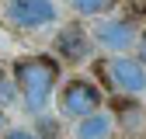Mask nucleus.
<instances>
[{
	"instance_id": "4",
	"label": "nucleus",
	"mask_w": 146,
	"mask_h": 139,
	"mask_svg": "<svg viewBox=\"0 0 146 139\" xmlns=\"http://www.w3.org/2000/svg\"><path fill=\"white\" fill-rule=\"evenodd\" d=\"M7 21L17 28H42L56 21V4L52 0H11L7 4Z\"/></svg>"
},
{
	"instance_id": "7",
	"label": "nucleus",
	"mask_w": 146,
	"mask_h": 139,
	"mask_svg": "<svg viewBox=\"0 0 146 139\" xmlns=\"http://www.w3.org/2000/svg\"><path fill=\"white\" fill-rule=\"evenodd\" d=\"M111 136V118L108 115H87L80 118V125H77V139H108Z\"/></svg>"
},
{
	"instance_id": "8",
	"label": "nucleus",
	"mask_w": 146,
	"mask_h": 139,
	"mask_svg": "<svg viewBox=\"0 0 146 139\" xmlns=\"http://www.w3.org/2000/svg\"><path fill=\"white\" fill-rule=\"evenodd\" d=\"M111 4H115V0H70V7L80 11V14H104Z\"/></svg>"
},
{
	"instance_id": "10",
	"label": "nucleus",
	"mask_w": 146,
	"mask_h": 139,
	"mask_svg": "<svg viewBox=\"0 0 146 139\" xmlns=\"http://www.w3.org/2000/svg\"><path fill=\"white\" fill-rule=\"evenodd\" d=\"M11 97H14V91H11V83H7L4 77H0V104H7Z\"/></svg>"
},
{
	"instance_id": "1",
	"label": "nucleus",
	"mask_w": 146,
	"mask_h": 139,
	"mask_svg": "<svg viewBox=\"0 0 146 139\" xmlns=\"http://www.w3.org/2000/svg\"><path fill=\"white\" fill-rule=\"evenodd\" d=\"M14 80L25 97V108L31 115H42L45 101L52 97V87L59 80V63L52 56H25L14 63Z\"/></svg>"
},
{
	"instance_id": "5",
	"label": "nucleus",
	"mask_w": 146,
	"mask_h": 139,
	"mask_svg": "<svg viewBox=\"0 0 146 139\" xmlns=\"http://www.w3.org/2000/svg\"><path fill=\"white\" fill-rule=\"evenodd\" d=\"M98 42L104 49H111V52H122V49H129L136 42V24L132 21H125V17H108V21L98 24Z\"/></svg>"
},
{
	"instance_id": "12",
	"label": "nucleus",
	"mask_w": 146,
	"mask_h": 139,
	"mask_svg": "<svg viewBox=\"0 0 146 139\" xmlns=\"http://www.w3.org/2000/svg\"><path fill=\"white\" fill-rule=\"evenodd\" d=\"M42 132L45 136H56V122H42Z\"/></svg>"
},
{
	"instance_id": "9",
	"label": "nucleus",
	"mask_w": 146,
	"mask_h": 139,
	"mask_svg": "<svg viewBox=\"0 0 146 139\" xmlns=\"http://www.w3.org/2000/svg\"><path fill=\"white\" fill-rule=\"evenodd\" d=\"M4 139H38V136H35V132H28V129H11Z\"/></svg>"
},
{
	"instance_id": "11",
	"label": "nucleus",
	"mask_w": 146,
	"mask_h": 139,
	"mask_svg": "<svg viewBox=\"0 0 146 139\" xmlns=\"http://www.w3.org/2000/svg\"><path fill=\"white\" fill-rule=\"evenodd\" d=\"M139 63L146 66V31H143V38H139Z\"/></svg>"
},
{
	"instance_id": "2",
	"label": "nucleus",
	"mask_w": 146,
	"mask_h": 139,
	"mask_svg": "<svg viewBox=\"0 0 146 139\" xmlns=\"http://www.w3.org/2000/svg\"><path fill=\"white\" fill-rule=\"evenodd\" d=\"M101 108V91L90 80H70L63 91H59V111L70 118H87Z\"/></svg>"
},
{
	"instance_id": "13",
	"label": "nucleus",
	"mask_w": 146,
	"mask_h": 139,
	"mask_svg": "<svg viewBox=\"0 0 146 139\" xmlns=\"http://www.w3.org/2000/svg\"><path fill=\"white\" fill-rule=\"evenodd\" d=\"M0 125H4V115H0Z\"/></svg>"
},
{
	"instance_id": "6",
	"label": "nucleus",
	"mask_w": 146,
	"mask_h": 139,
	"mask_svg": "<svg viewBox=\"0 0 146 139\" xmlns=\"http://www.w3.org/2000/svg\"><path fill=\"white\" fill-rule=\"evenodd\" d=\"M56 49L63 52L70 63H80V59L90 56V38H87V31L80 24H66L59 31V38H56Z\"/></svg>"
},
{
	"instance_id": "3",
	"label": "nucleus",
	"mask_w": 146,
	"mask_h": 139,
	"mask_svg": "<svg viewBox=\"0 0 146 139\" xmlns=\"http://www.w3.org/2000/svg\"><path fill=\"white\" fill-rule=\"evenodd\" d=\"M104 77L111 80V87H118V91H125V94H143L146 91V66L139 59L115 56L104 66Z\"/></svg>"
}]
</instances>
